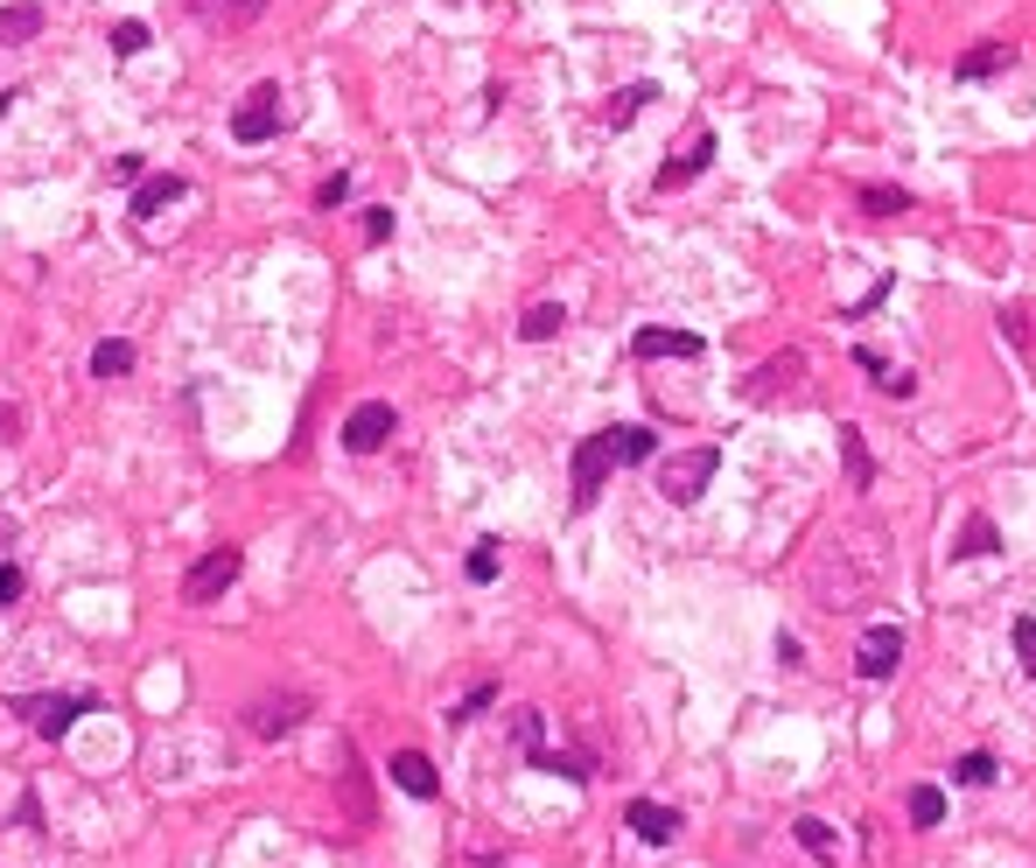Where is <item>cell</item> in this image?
<instances>
[{"mask_svg": "<svg viewBox=\"0 0 1036 868\" xmlns=\"http://www.w3.org/2000/svg\"><path fill=\"white\" fill-rule=\"evenodd\" d=\"M260 8H266V0H197V14H203V22H224V29L253 22Z\"/></svg>", "mask_w": 1036, "mask_h": 868, "instance_id": "603a6c76", "label": "cell"}, {"mask_svg": "<svg viewBox=\"0 0 1036 868\" xmlns=\"http://www.w3.org/2000/svg\"><path fill=\"white\" fill-rule=\"evenodd\" d=\"M952 784H994V757L988 749H967V757L952 763Z\"/></svg>", "mask_w": 1036, "mask_h": 868, "instance_id": "83f0119b", "label": "cell"}, {"mask_svg": "<svg viewBox=\"0 0 1036 868\" xmlns=\"http://www.w3.org/2000/svg\"><path fill=\"white\" fill-rule=\"evenodd\" d=\"M491 701H497V686H476V693H470V701H463V707H449V722H455V728H463V722H476V715H484V707H491Z\"/></svg>", "mask_w": 1036, "mask_h": 868, "instance_id": "d6a6232c", "label": "cell"}, {"mask_svg": "<svg viewBox=\"0 0 1036 868\" xmlns=\"http://www.w3.org/2000/svg\"><path fill=\"white\" fill-rule=\"evenodd\" d=\"M624 820H630V834H638L644 847H673V840H680V826H686L673 805H659V799H630V805H624Z\"/></svg>", "mask_w": 1036, "mask_h": 868, "instance_id": "ba28073f", "label": "cell"}, {"mask_svg": "<svg viewBox=\"0 0 1036 868\" xmlns=\"http://www.w3.org/2000/svg\"><path fill=\"white\" fill-rule=\"evenodd\" d=\"M22 589H29V582H22V568H0V603H14Z\"/></svg>", "mask_w": 1036, "mask_h": 868, "instance_id": "8d00e7d4", "label": "cell"}, {"mask_svg": "<svg viewBox=\"0 0 1036 868\" xmlns=\"http://www.w3.org/2000/svg\"><path fill=\"white\" fill-rule=\"evenodd\" d=\"M35 35H43V8H35V0L0 8V43H35Z\"/></svg>", "mask_w": 1036, "mask_h": 868, "instance_id": "2e32d148", "label": "cell"}, {"mask_svg": "<svg viewBox=\"0 0 1036 868\" xmlns=\"http://www.w3.org/2000/svg\"><path fill=\"white\" fill-rule=\"evenodd\" d=\"M85 707H91L85 693H43V701H22V715H29V728H35V736H49V743H56L70 722L85 715Z\"/></svg>", "mask_w": 1036, "mask_h": 868, "instance_id": "9c48e42d", "label": "cell"}, {"mask_svg": "<svg viewBox=\"0 0 1036 868\" xmlns=\"http://www.w3.org/2000/svg\"><path fill=\"white\" fill-rule=\"evenodd\" d=\"M540 722H547L540 707H518V715H511V736H518V749H526V757L540 749Z\"/></svg>", "mask_w": 1036, "mask_h": 868, "instance_id": "f546056e", "label": "cell"}, {"mask_svg": "<svg viewBox=\"0 0 1036 868\" xmlns=\"http://www.w3.org/2000/svg\"><path fill=\"white\" fill-rule=\"evenodd\" d=\"M896 666H904V630H896V624H869V630H861V645H855V672H861V680H890Z\"/></svg>", "mask_w": 1036, "mask_h": 868, "instance_id": "8992f818", "label": "cell"}, {"mask_svg": "<svg viewBox=\"0 0 1036 868\" xmlns=\"http://www.w3.org/2000/svg\"><path fill=\"white\" fill-rule=\"evenodd\" d=\"M994 547H1002V532H994V518H981V512H973L967 526H959V539H952L959 561H981V553H994Z\"/></svg>", "mask_w": 1036, "mask_h": 868, "instance_id": "e0dca14e", "label": "cell"}, {"mask_svg": "<svg viewBox=\"0 0 1036 868\" xmlns=\"http://www.w3.org/2000/svg\"><path fill=\"white\" fill-rule=\"evenodd\" d=\"M112 50H120V56H141V50H147V22H120V29H112Z\"/></svg>", "mask_w": 1036, "mask_h": 868, "instance_id": "1f68e13d", "label": "cell"}, {"mask_svg": "<svg viewBox=\"0 0 1036 868\" xmlns=\"http://www.w3.org/2000/svg\"><path fill=\"white\" fill-rule=\"evenodd\" d=\"M630 351L638 358H701V337L694 330H638Z\"/></svg>", "mask_w": 1036, "mask_h": 868, "instance_id": "8fae6325", "label": "cell"}, {"mask_svg": "<svg viewBox=\"0 0 1036 868\" xmlns=\"http://www.w3.org/2000/svg\"><path fill=\"white\" fill-rule=\"evenodd\" d=\"M603 435H609V455L617 462H651V449H659L651 428H638V420H630V428H603Z\"/></svg>", "mask_w": 1036, "mask_h": 868, "instance_id": "d6986e66", "label": "cell"}, {"mask_svg": "<svg viewBox=\"0 0 1036 868\" xmlns=\"http://www.w3.org/2000/svg\"><path fill=\"white\" fill-rule=\"evenodd\" d=\"M609 470H617V455H609V435H588L582 449H574V512H588L609 484Z\"/></svg>", "mask_w": 1036, "mask_h": 868, "instance_id": "277c9868", "label": "cell"}, {"mask_svg": "<svg viewBox=\"0 0 1036 868\" xmlns=\"http://www.w3.org/2000/svg\"><path fill=\"white\" fill-rule=\"evenodd\" d=\"M798 372H805V358H798V351H784V358H771V364H763V372H757V385H750V399H771L778 385H792Z\"/></svg>", "mask_w": 1036, "mask_h": 868, "instance_id": "ffe728a7", "label": "cell"}, {"mask_svg": "<svg viewBox=\"0 0 1036 868\" xmlns=\"http://www.w3.org/2000/svg\"><path fill=\"white\" fill-rule=\"evenodd\" d=\"M8 539H14V518H8V512H0V547H8Z\"/></svg>", "mask_w": 1036, "mask_h": 868, "instance_id": "74e56055", "label": "cell"}, {"mask_svg": "<svg viewBox=\"0 0 1036 868\" xmlns=\"http://www.w3.org/2000/svg\"><path fill=\"white\" fill-rule=\"evenodd\" d=\"M399 428V414H393V399H364V407H351V420H343V449L351 455H372V449H386Z\"/></svg>", "mask_w": 1036, "mask_h": 868, "instance_id": "3957f363", "label": "cell"}, {"mask_svg": "<svg viewBox=\"0 0 1036 868\" xmlns=\"http://www.w3.org/2000/svg\"><path fill=\"white\" fill-rule=\"evenodd\" d=\"M470 582H497V539H484V547L470 553Z\"/></svg>", "mask_w": 1036, "mask_h": 868, "instance_id": "836d02e7", "label": "cell"}, {"mask_svg": "<svg viewBox=\"0 0 1036 868\" xmlns=\"http://www.w3.org/2000/svg\"><path fill=\"white\" fill-rule=\"evenodd\" d=\"M239 568H245V553H239V547H210L203 561L183 574V603H218V595L239 582Z\"/></svg>", "mask_w": 1036, "mask_h": 868, "instance_id": "7a4b0ae2", "label": "cell"}, {"mask_svg": "<svg viewBox=\"0 0 1036 868\" xmlns=\"http://www.w3.org/2000/svg\"><path fill=\"white\" fill-rule=\"evenodd\" d=\"M946 820V792H938V784H917L911 792V826H938Z\"/></svg>", "mask_w": 1036, "mask_h": 868, "instance_id": "484cf974", "label": "cell"}, {"mask_svg": "<svg viewBox=\"0 0 1036 868\" xmlns=\"http://www.w3.org/2000/svg\"><path fill=\"white\" fill-rule=\"evenodd\" d=\"M792 834H798V847H805V855H819V861H834V855H840L834 826H827V820H813V813H805V820H792Z\"/></svg>", "mask_w": 1036, "mask_h": 868, "instance_id": "7402d4cb", "label": "cell"}, {"mask_svg": "<svg viewBox=\"0 0 1036 868\" xmlns=\"http://www.w3.org/2000/svg\"><path fill=\"white\" fill-rule=\"evenodd\" d=\"M644 99H651V85H630V91H617V99H609V127H630Z\"/></svg>", "mask_w": 1036, "mask_h": 868, "instance_id": "f1b7e54d", "label": "cell"}, {"mask_svg": "<svg viewBox=\"0 0 1036 868\" xmlns=\"http://www.w3.org/2000/svg\"><path fill=\"white\" fill-rule=\"evenodd\" d=\"M183 197V176H141V189H133V218H155V210H168Z\"/></svg>", "mask_w": 1036, "mask_h": 868, "instance_id": "5bb4252c", "label": "cell"}, {"mask_svg": "<svg viewBox=\"0 0 1036 868\" xmlns=\"http://www.w3.org/2000/svg\"><path fill=\"white\" fill-rule=\"evenodd\" d=\"M364 239H372V245L393 239V210H364Z\"/></svg>", "mask_w": 1036, "mask_h": 868, "instance_id": "d590c367", "label": "cell"}, {"mask_svg": "<svg viewBox=\"0 0 1036 868\" xmlns=\"http://www.w3.org/2000/svg\"><path fill=\"white\" fill-rule=\"evenodd\" d=\"M343 197H351V176H330V183H322V189H316V204H322V210H337Z\"/></svg>", "mask_w": 1036, "mask_h": 868, "instance_id": "e575fe53", "label": "cell"}, {"mask_svg": "<svg viewBox=\"0 0 1036 868\" xmlns=\"http://www.w3.org/2000/svg\"><path fill=\"white\" fill-rule=\"evenodd\" d=\"M1009 64H1015L1009 43H981V50H967V56L952 64V77H994V70H1009Z\"/></svg>", "mask_w": 1036, "mask_h": 868, "instance_id": "ac0fdd59", "label": "cell"}, {"mask_svg": "<svg viewBox=\"0 0 1036 868\" xmlns=\"http://www.w3.org/2000/svg\"><path fill=\"white\" fill-rule=\"evenodd\" d=\"M840 462H848V484H855V491H875V462H869V441H861V428H840Z\"/></svg>", "mask_w": 1036, "mask_h": 868, "instance_id": "9a60e30c", "label": "cell"}, {"mask_svg": "<svg viewBox=\"0 0 1036 868\" xmlns=\"http://www.w3.org/2000/svg\"><path fill=\"white\" fill-rule=\"evenodd\" d=\"M1009 630H1015V651H1023V672L1036 680V616H1015Z\"/></svg>", "mask_w": 1036, "mask_h": 868, "instance_id": "4dcf8cb0", "label": "cell"}, {"mask_svg": "<svg viewBox=\"0 0 1036 868\" xmlns=\"http://www.w3.org/2000/svg\"><path fill=\"white\" fill-rule=\"evenodd\" d=\"M526 763H532V770H553V778H574V784H582V778H596V770H588L582 757H561V749H532Z\"/></svg>", "mask_w": 1036, "mask_h": 868, "instance_id": "d4e9b609", "label": "cell"}, {"mask_svg": "<svg viewBox=\"0 0 1036 868\" xmlns=\"http://www.w3.org/2000/svg\"><path fill=\"white\" fill-rule=\"evenodd\" d=\"M386 770H393V784H399V792H407V799H434V792H441L434 763L420 757V749H399V757H393Z\"/></svg>", "mask_w": 1036, "mask_h": 868, "instance_id": "30bf717a", "label": "cell"}, {"mask_svg": "<svg viewBox=\"0 0 1036 868\" xmlns=\"http://www.w3.org/2000/svg\"><path fill=\"white\" fill-rule=\"evenodd\" d=\"M232 133H239L245 147L274 141V133H280V85H253V91H245V106L232 112Z\"/></svg>", "mask_w": 1036, "mask_h": 868, "instance_id": "5b68a950", "label": "cell"}, {"mask_svg": "<svg viewBox=\"0 0 1036 868\" xmlns=\"http://www.w3.org/2000/svg\"><path fill=\"white\" fill-rule=\"evenodd\" d=\"M715 470H721V449H715V441L665 455V462H659V497H665V505H694V497L715 484Z\"/></svg>", "mask_w": 1036, "mask_h": 868, "instance_id": "6da1fadb", "label": "cell"}, {"mask_svg": "<svg viewBox=\"0 0 1036 868\" xmlns=\"http://www.w3.org/2000/svg\"><path fill=\"white\" fill-rule=\"evenodd\" d=\"M861 210H869V218H896V210H911V197H904V189L869 183V189H861Z\"/></svg>", "mask_w": 1036, "mask_h": 868, "instance_id": "4316f807", "label": "cell"}, {"mask_svg": "<svg viewBox=\"0 0 1036 868\" xmlns=\"http://www.w3.org/2000/svg\"><path fill=\"white\" fill-rule=\"evenodd\" d=\"M301 715H309L301 693H260V701L245 707V728H253V736H287V728H301Z\"/></svg>", "mask_w": 1036, "mask_h": 868, "instance_id": "52a82bcc", "label": "cell"}, {"mask_svg": "<svg viewBox=\"0 0 1036 868\" xmlns=\"http://www.w3.org/2000/svg\"><path fill=\"white\" fill-rule=\"evenodd\" d=\"M561 322H567V308H561V301H540V308H526L518 337H526V343H547V337H561Z\"/></svg>", "mask_w": 1036, "mask_h": 868, "instance_id": "44dd1931", "label": "cell"}, {"mask_svg": "<svg viewBox=\"0 0 1036 868\" xmlns=\"http://www.w3.org/2000/svg\"><path fill=\"white\" fill-rule=\"evenodd\" d=\"M855 364H861V372H869V378H875V385H882V393H890V399H911V393H917V378H911V372H896L890 358H875L869 343H861V351H855Z\"/></svg>", "mask_w": 1036, "mask_h": 868, "instance_id": "4fadbf2b", "label": "cell"}, {"mask_svg": "<svg viewBox=\"0 0 1036 868\" xmlns=\"http://www.w3.org/2000/svg\"><path fill=\"white\" fill-rule=\"evenodd\" d=\"M91 372H99V378H126V372H133V343H120V337H106L99 351H91Z\"/></svg>", "mask_w": 1036, "mask_h": 868, "instance_id": "cb8c5ba5", "label": "cell"}, {"mask_svg": "<svg viewBox=\"0 0 1036 868\" xmlns=\"http://www.w3.org/2000/svg\"><path fill=\"white\" fill-rule=\"evenodd\" d=\"M707 162H715V133H701V141L686 147L680 162H665V168H659V189H680V183H694V176H701Z\"/></svg>", "mask_w": 1036, "mask_h": 868, "instance_id": "7c38bea8", "label": "cell"}]
</instances>
